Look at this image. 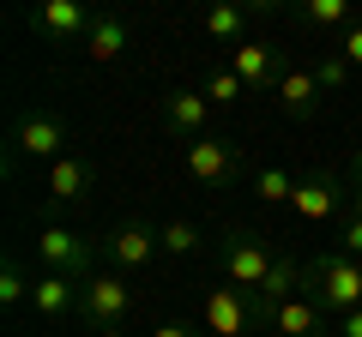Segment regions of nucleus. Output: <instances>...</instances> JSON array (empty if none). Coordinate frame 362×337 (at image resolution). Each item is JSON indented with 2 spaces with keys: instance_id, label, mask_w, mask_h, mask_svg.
Wrapping results in <instances>:
<instances>
[{
  "instance_id": "f257e3e1",
  "label": "nucleus",
  "mask_w": 362,
  "mask_h": 337,
  "mask_svg": "<svg viewBox=\"0 0 362 337\" xmlns=\"http://www.w3.org/2000/svg\"><path fill=\"white\" fill-rule=\"evenodd\" d=\"M211 259H218V271L230 277V289L259 295V289H266V277L278 271V259H284V247H272V235L247 229V223H223V229H218V247H211Z\"/></svg>"
},
{
  "instance_id": "f03ea898",
  "label": "nucleus",
  "mask_w": 362,
  "mask_h": 337,
  "mask_svg": "<svg viewBox=\"0 0 362 337\" xmlns=\"http://www.w3.org/2000/svg\"><path fill=\"white\" fill-rule=\"evenodd\" d=\"M181 175L194 187H206V193H223V187L247 181L254 175V163H247V145L230 139V133H206V139L181 145Z\"/></svg>"
},
{
  "instance_id": "7ed1b4c3",
  "label": "nucleus",
  "mask_w": 362,
  "mask_h": 337,
  "mask_svg": "<svg viewBox=\"0 0 362 337\" xmlns=\"http://www.w3.org/2000/svg\"><path fill=\"white\" fill-rule=\"evenodd\" d=\"M302 295H314L326 307V319H344V313L362 307V259L338 253V247H320L308 259V277H302Z\"/></svg>"
},
{
  "instance_id": "20e7f679",
  "label": "nucleus",
  "mask_w": 362,
  "mask_h": 337,
  "mask_svg": "<svg viewBox=\"0 0 362 337\" xmlns=\"http://www.w3.org/2000/svg\"><path fill=\"white\" fill-rule=\"evenodd\" d=\"M37 259H42V271H54V277L90 283V277H97V259H103V247L90 241V235L66 229V223H49V229H37Z\"/></svg>"
},
{
  "instance_id": "39448f33",
  "label": "nucleus",
  "mask_w": 362,
  "mask_h": 337,
  "mask_svg": "<svg viewBox=\"0 0 362 337\" xmlns=\"http://www.w3.org/2000/svg\"><path fill=\"white\" fill-rule=\"evenodd\" d=\"M97 247H103V265H109V271H121V277H139V271H151V265L163 259V235H157L145 217L115 223Z\"/></svg>"
},
{
  "instance_id": "423d86ee",
  "label": "nucleus",
  "mask_w": 362,
  "mask_h": 337,
  "mask_svg": "<svg viewBox=\"0 0 362 337\" xmlns=\"http://www.w3.org/2000/svg\"><path fill=\"white\" fill-rule=\"evenodd\" d=\"M199 319H206L211 337H254V331H266V307H259V295H247V289H206Z\"/></svg>"
},
{
  "instance_id": "0eeeda50",
  "label": "nucleus",
  "mask_w": 362,
  "mask_h": 337,
  "mask_svg": "<svg viewBox=\"0 0 362 337\" xmlns=\"http://www.w3.org/2000/svg\"><path fill=\"white\" fill-rule=\"evenodd\" d=\"M290 211H296L308 229H320V223H344V211H350V181H344V175H332V168H314V175H302V181H296Z\"/></svg>"
},
{
  "instance_id": "6e6552de",
  "label": "nucleus",
  "mask_w": 362,
  "mask_h": 337,
  "mask_svg": "<svg viewBox=\"0 0 362 337\" xmlns=\"http://www.w3.org/2000/svg\"><path fill=\"white\" fill-rule=\"evenodd\" d=\"M66 145H73V127H66L54 109H18L13 157H42V163H54V157H66Z\"/></svg>"
},
{
  "instance_id": "1a4fd4ad",
  "label": "nucleus",
  "mask_w": 362,
  "mask_h": 337,
  "mask_svg": "<svg viewBox=\"0 0 362 337\" xmlns=\"http://www.w3.org/2000/svg\"><path fill=\"white\" fill-rule=\"evenodd\" d=\"M30 25H37V37H49L54 49H85L97 13H90V6H78V0H42L37 13H30Z\"/></svg>"
},
{
  "instance_id": "9d476101",
  "label": "nucleus",
  "mask_w": 362,
  "mask_h": 337,
  "mask_svg": "<svg viewBox=\"0 0 362 337\" xmlns=\"http://www.w3.org/2000/svg\"><path fill=\"white\" fill-rule=\"evenodd\" d=\"M127 313H133V289H127V277H121V271H97L85 283V313H78V319H90V331L127 325Z\"/></svg>"
},
{
  "instance_id": "9b49d317",
  "label": "nucleus",
  "mask_w": 362,
  "mask_h": 337,
  "mask_svg": "<svg viewBox=\"0 0 362 337\" xmlns=\"http://www.w3.org/2000/svg\"><path fill=\"white\" fill-rule=\"evenodd\" d=\"M230 66H235V78L247 85V97H272L278 91V78H284V54L272 49V42H259V37H247L242 49H230Z\"/></svg>"
},
{
  "instance_id": "f8f14e48",
  "label": "nucleus",
  "mask_w": 362,
  "mask_h": 337,
  "mask_svg": "<svg viewBox=\"0 0 362 337\" xmlns=\"http://www.w3.org/2000/svg\"><path fill=\"white\" fill-rule=\"evenodd\" d=\"M157 127H163L175 145H194V139L211 133V103L199 91H169L163 103H157Z\"/></svg>"
},
{
  "instance_id": "ddd939ff",
  "label": "nucleus",
  "mask_w": 362,
  "mask_h": 337,
  "mask_svg": "<svg viewBox=\"0 0 362 337\" xmlns=\"http://www.w3.org/2000/svg\"><path fill=\"white\" fill-rule=\"evenodd\" d=\"M30 307H37V319L66 325V319H78V313H85V283L42 271V277H37V289H30Z\"/></svg>"
},
{
  "instance_id": "4468645a",
  "label": "nucleus",
  "mask_w": 362,
  "mask_h": 337,
  "mask_svg": "<svg viewBox=\"0 0 362 337\" xmlns=\"http://www.w3.org/2000/svg\"><path fill=\"white\" fill-rule=\"evenodd\" d=\"M266 331L272 337H332V319H326V307L314 295H290L284 307H272Z\"/></svg>"
},
{
  "instance_id": "2eb2a0df",
  "label": "nucleus",
  "mask_w": 362,
  "mask_h": 337,
  "mask_svg": "<svg viewBox=\"0 0 362 337\" xmlns=\"http://www.w3.org/2000/svg\"><path fill=\"white\" fill-rule=\"evenodd\" d=\"M49 199L54 205H78V199L90 193V187H97V163H90L85 151H66V157H54L49 163Z\"/></svg>"
},
{
  "instance_id": "dca6fc26",
  "label": "nucleus",
  "mask_w": 362,
  "mask_h": 337,
  "mask_svg": "<svg viewBox=\"0 0 362 337\" xmlns=\"http://www.w3.org/2000/svg\"><path fill=\"white\" fill-rule=\"evenodd\" d=\"M272 97H278V109H284L290 121H314V115H320V97H326V91H320V78H314V66H296V61H290Z\"/></svg>"
},
{
  "instance_id": "f3484780",
  "label": "nucleus",
  "mask_w": 362,
  "mask_h": 337,
  "mask_svg": "<svg viewBox=\"0 0 362 337\" xmlns=\"http://www.w3.org/2000/svg\"><path fill=\"white\" fill-rule=\"evenodd\" d=\"M259 13H272V0H254V6H235V0H218V6H206V37L211 42H230V49H242L247 42V18H259Z\"/></svg>"
},
{
  "instance_id": "a211bd4d",
  "label": "nucleus",
  "mask_w": 362,
  "mask_h": 337,
  "mask_svg": "<svg viewBox=\"0 0 362 337\" xmlns=\"http://www.w3.org/2000/svg\"><path fill=\"white\" fill-rule=\"evenodd\" d=\"M133 42V25L121 13H97V25H90V37H85V61H97V66H109V61H121V49Z\"/></svg>"
},
{
  "instance_id": "6ab92c4d",
  "label": "nucleus",
  "mask_w": 362,
  "mask_h": 337,
  "mask_svg": "<svg viewBox=\"0 0 362 337\" xmlns=\"http://www.w3.org/2000/svg\"><path fill=\"white\" fill-rule=\"evenodd\" d=\"M296 18L308 30H326V37H344L350 25H356V6L350 0H302L296 6Z\"/></svg>"
},
{
  "instance_id": "aec40b11",
  "label": "nucleus",
  "mask_w": 362,
  "mask_h": 337,
  "mask_svg": "<svg viewBox=\"0 0 362 337\" xmlns=\"http://www.w3.org/2000/svg\"><path fill=\"white\" fill-rule=\"evenodd\" d=\"M199 97H206L211 109H235V103L247 97V85L235 78V66H230V61H211L206 73H199Z\"/></svg>"
},
{
  "instance_id": "412c9836",
  "label": "nucleus",
  "mask_w": 362,
  "mask_h": 337,
  "mask_svg": "<svg viewBox=\"0 0 362 337\" xmlns=\"http://www.w3.org/2000/svg\"><path fill=\"white\" fill-rule=\"evenodd\" d=\"M247 193H254L259 205H290V199H296V175H290V168H278V163H254Z\"/></svg>"
},
{
  "instance_id": "4be33fe9",
  "label": "nucleus",
  "mask_w": 362,
  "mask_h": 337,
  "mask_svg": "<svg viewBox=\"0 0 362 337\" xmlns=\"http://www.w3.org/2000/svg\"><path fill=\"white\" fill-rule=\"evenodd\" d=\"M157 235H163V259H175V265L181 259H199V229L187 217H169Z\"/></svg>"
},
{
  "instance_id": "5701e85b",
  "label": "nucleus",
  "mask_w": 362,
  "mask_h": 337,
  "mask_svg": "<svg viewBox=\"0 0 362 337\" xmlns=\"http://www.w3.org/2000/svg\"><path fill=\"white\" fill-rule=\"evenodd\" d=\"M314 78H320V91H350V85H362V73H356L338 49H326L320 61H314Z\"/></svg>"
},
{
  "instance_id": "b1692460",
  "label": "nucleus",
  "mask_w": 362,
  "mask_h": 337,
  "mask_svg": "<svg viewBox=\"0 0 362 337\" xmlns=\"http://www.w3.org/2000/svg\"><path fill=\"white\" fill-rule=\"evenodd\" d=\"M30 289H37V283L25 277V265H18V259H6V265H0V307H6V313H13V307H25V301H30Z\"/></svg>"
},
{
  "instance_id": "393cba45",
  "label": "nucleus",
  "mask_w": 362,
  "mask_h": 337,
  "mask_svg": "<svg viewBox=\"0 0 362 337\" xmlns=\"http://www.w3.org/2000/svg\"><path fill=\"white\" fill-rule=\"evenodd\" d=\"M332 247H338V253H350V259H362V211L356 205H350L344 223L332 229Z\"/></svg>"
},
{
  "instance_id": "a878e982",
  "label": "nucleus",
  "mask_w": 362,
  "mask_h": 337,
  "mask_svg": "<svg viewBox=\"0 0 362 337\" xmlns=\"http://www.w3.org/2000/svg\"><path fill=\"white\" fill-rule=\"evenodd\" d=\"M332 49H338V54H344V61H350V66H356V73H362V18H356V25H350L344 37L332 42Z\"/></svg>"
},
{
  "instance_id": "bb28decb",
  "label": "nucleus",
  "mask_w": 362,
  "mask_h": 337,
  "mask_svg": "<svg viewBox=\"0 0 362 337\" xmlns=\"http://www.w3.org/2000/svg\"><path fill=\"white\" fill-rule=\"evenodd\" d=\"M344 181H350V205L362 211V151H350V175Z\"/></svg>"
},
{
  "instance_id": "cd10ccee",
  "label": "nucleus",
  "mask_w": 362,
  "mask_h": 337,
  "mask_svg": "<svg viewBox=\"0 0 362 337\" xmlns=\"http://www.w3.org/2000/svg\"><path fill=\"white\" fill-rule=\"evenodd\" d=\"M332 337H362V307L344 313V319H332Z\"/></svg>"
},
{
  "instance_id": "c85d7f7f",
  "label": "nucleus",
  "mask_w": 362,
  "mask_h": 337,
  "mask_svg": "<svg viewBox=\"0 0 362 337\" xmlns=\"http://www.w3.org/2000/svg\"><path fill=\"white\" fill-rule=\"evenodd\" d=\"M151 337H194V331H187V325H157Z\"/></svg>"
},
{
  "instance_id": "c756f323",
  "label": "nucleus",
  "mask_w": 362,
  "mask_h": 337,
  "mask_svg": "<svg viewBox=\"0 0 362 337\" xmlns=\"http://www.w3.org/2000/svg\"><path fill=\"white\" fill-rule=\"evenodd\" d=\"M90 337H127V325H109V331H90Z\"/></svg>"
}]
</instances>
